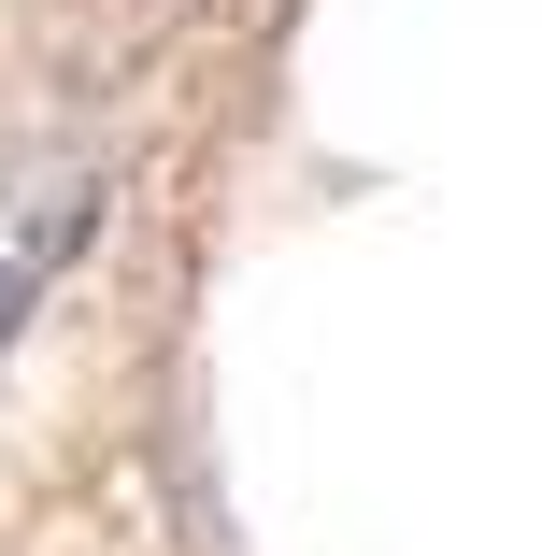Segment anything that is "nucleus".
I'll list each match as a JSON object with an SVG mask.
<instances>
[{"instance_id": "f257e3e1", "label": "nucleus", "mask_w": 542, "mask_h": 556, "mask_svg": "<svg viewBox=\"0 0 542 556\" xmlns=\"http://www.w3.org/2000/svg\"><path fill=\"white\" fill-rule=\"evenodd\" d=\"M86 229H100V200H58V214H29V229L0 243V357H15V328L58 300V271L86 257Z\"/></svg>"}]
</instances>
